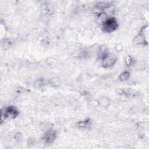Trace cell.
<instances>
[{
	"label": "cell",
	"instance_id": "obj_8",
	"mask_svg": "<svg viewBox=\"0 0 149 149\" xmlns=\"http://www.w3.org/2000/svg\"><path fill=\"white\" fill-rule=\"evenodd\" d=\"M126 64L127 65V66H130L133 63V58L131 56H127V57L126 58Z\"/></svg>",
	"mask_w": 149,
	"mask_h": 149
},
{
	"label": "cell",
	"instance_id": "obj_6",
	"mask_svg": "<svg viewBox=\"0 0 149 149\" xmlns=\"http://www.w3.org/2000/svg\"><path fill=\"white\" fill-rule=\"evenodd\" d=\"M91 124V121L90 120V119H87L84 120H81L80 121L77 123V126L79 128H82V129H87L89 127H90Z\"/></svg>",
	"mask_w": 149,
	"mask_h": 149
},
{
	"label": "cell",
	"instance_id": "obj_2",
	"mask_svg": "<svg viewBox=\"0 0 149 149\" xmlns=\"http://www.w3.org/2000/svg\"><path fill=\"white\" fill-rule=\"evenodd\" d=\"M101 57L102 59V66L105 68L112 66L116 62V56L112 54L107 52L106 51L102 52Z\"/></svg>",
	"mask_w": 149,
	"mask_h": 149
},
{
	"label": "cell",
	"instance_id": "obj_4",
	"mask_svg": "<svg viewBox=\"0 0 149 149\" xmlns=\"http://www.w3.org/2000/svg\"><path fill=\"white\" fill-rule=\"evenodd\" d=\"M56 136L57 133L55 130H49L44 134L42 139L46 144H51L55 141Z\"/></svg>",
	"mask_w": 149,
	"mask_h": 149
},
{
	"label": "cell",
	"instance_id": "obj_5",
	"mask_svg": "<svg viewBox=\"0 0 149 149\" xmlns=\"http://www.w3.org/2000/svg\"><path fill=\"white\" fill-rule=\"evenodd\" d=\"M146 30V28L144 27V28L142 29L140 33H139V34L136 37V41L137 42H138L139 43H143V44H144L145 42H147L146 41V36L145 35Z\"/></svg>",
	"mask_w": 149,
	"mask_h": 149
},
{
	"label": "cell",
	"instance_id": "obj_7",
	"mask_svg": "<svg viewBox=\"0 0 149 149\" xmlns=\"http://www.w3.org/2000/svg\"><path fill=\"white\" fill-rule=\"evenodd\" d=\"M130 77V73L129 72L125 71L122 72L119 76V79L121 81H125L127 80Z\"/></svg>",
	"mask_w": 149,
	"mask_h": 149
},
{
	"label": "cell",
	"instance_id": "obj_3",
	"mask_svg": "<svg viewBox=\"0 0 149 149\" xmlns=\"http://www.w3.org/2000/svg\"><path fill=\"white\" fill-rule=\"evenodd\" d=\"M19 115L17 109L13 106H10L5 109L3 112H2V119H13Z\"/></svg>",
	"mask_w": 149,
	"mask_h": 149
},
{
	"label": "cell",
	"instance_id": "obj_1",
	"mask_svg": "<svg viewBox=\"0 0 149 149\" xmlns=\"http://www.w3.org/2000/svg\"><path fill=\"white\" fill-rule=\"evenodd\" d=\"M118 27V23L114 17H107L102 23V30L106 33H111Z\"/></svg>",
	"mask_w": 149,
	"mask_h": 149
}]
</instances>
